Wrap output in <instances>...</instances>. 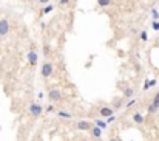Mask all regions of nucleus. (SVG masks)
<instances>
[{"label": "nucleus", "instance_id": "nucleus-1", "mask_svg": "<svg viewBox=\"0 0 159 141\" xmlns=\"http://www.w3.org/2000/svg\"><path fill=\"white\" fill-rule=\"evenodd\" d=\"M40 73H42V76H43V78H49V76H51L52 73H54V65H52L51 62H43Z\"/></svg>", "mask_w": 159, "mask_h": 141}, {"label": "nucleus", "instance_id": "nucleus-2", "mask_svg": "<svg viewBox=\"0 0 159 141\" xmlns=\"http://www.w3.org/2000/svg\"><path fill=\"white\" fill-rule=\"evenodd\" d=\"M43 112V107L40 104H37V102H31V106H30V113L33 115L34 118H39L42 115Z\"/></svg>", "mask_w": 159, "mask_h": 141}, {"label": "nucleus", "instance_id": "nucleus-3", "mask_svg": "<svg viewBox=\"0 0 159 141\" xmlns=\"http://www.w3.org/2000/svg\"><path fill=\"white\" fill-rule=\"evenodd\" d=\"M9 33V22L8 19H0V37H6Z\"/></svg>", "mask_w": 159, "mask_h": 141}, {"label": "nucleus", "instance_id": "nucleus-4", "mask_svg": "<svg viewBox=\"0 0 159 141\" xmlns=\"http://www.w3.org/2000/svg\"><path fill=\"white\" fill-rule=\"evenodd\" d=\"M48 98H49V101L56 102V101H60V99H62V93H60V90H56V88H52V90L48 93Z\"/></svg>", "mask_w": 159, "mask_h": 141}, {"label": "nucleus", "instance_id": "nucleus-5", "mask_svg": "<svg viewBox=\"0 0 159 141\" xmlns=\"http://www.w3.org/2000/svg\"><path fill=\"white\" fill-rule=\"evenodd\" d=\"M99 113H100L102 118H108V116H111V115H114V112H113L111 107H100Z\"/></svg>", "mask_w": 159, "mask_h": 141}, {"label": "nucleus", "instance_id": "nucleus-6", "mask_svg": "<svg viewBox=\"0 0 159 141\" xmlns=\"http://www.w3.org/2000/svg\"><path fill=\"white\" fill-rule=\"evenodd\" d=\"M37 61H39V56H37V53H36V51L34 50H31L30 51V53H28V62L31 64V65L34 67L36 65V64H37Z\"/></svg>", "mask_w": 159, "mask_h": 141}, {"label": "nucleus", "instance_id": "nucleus-7", "mask_svg": "<svg viewBox=\"0 0 159 141\" xmlns=\"http://www.w3.org/2000/svg\"><path fill=\"white\" fill-rule=\"evenodd\" d=\"M90 133H91V136H93V138H100V136H102V133H103V130H100L99 127H96V126H93L91 129H90Z\"/></svg>", "mask_w": 159, "mask_h": 141}, {"label": "nucleus", "instance_id": "nucleus-8", "mask_svg": "<svg viewBox=\"0 0 159 141\" xmlns=\"http://www.w3.org/2000/svg\"><path fill=\"white\" fill-rule=\"evenodd\" d=\"M91 123H88V121H79L77 123V129L79 130H90L91 129Z\"/></svg>", "mask_w": 159, "mask_h": 141}, {"label": "nucleus", "instance_id": "nucleus-9", "mask_svg": "<svg viewBox=\"0 0 159 141\" xmlns=\"http://www.w3.org/2000/svg\"><path fill=\"white\" fill-rule=\"evenodd\" d=\"M56 113H57V116H59V118H65V120H71V118H73V115H71V113L63 112V110H56Z\"/></svg>", "mask_w": 159, "mask_h": 141}, {"label": "nucleus", "instance_id": "nucleus-10", "mask_svg": "<svg viewBox=\"0 0 159 141\" xmlns=\"http://www.w3.org/2000/svg\"><path fill=\"white\" fill-rule=\"evenodd\" d=\"M94 126H96V127H99L100 130H105V129L108 127V124L105 123L103 120H96V121H94Z\"/></svg>", "mask_w": 159, "mask_h": 141}, {"label": "nucleus", "instance_id": "nucleus-11", "mask_svg": "<svg viewBox=\"0 0 159 141\" xmlns=\"http://www.w3.org/2000/svg\"><path fill=\"white\" fill-rule=\"evenodd\" d=\"M131 120H133L136 124H142V123H144V116H142V113H139V112H136Z\"/></svg>", "mask_w": 159, "mask_h": 141}, {"label": "nucleus", "instance_id": "nucleus-12", "mask_svg": "<svg viewBox=\"0 0 159 141\" xmlns=\"http://www.w3.org/2000/svg\"><path fill=\"white\" fill-rule=\"evenodd\" d=\"M133 95H135V88L128 87V88H125V90H124V96H125V98H131Z\"/></svg>", "mask_w": 159, "mask_h": 141}, {"label": "nucleus", "instance_id": "nucleus-13", "mask_svg": "<svg viewBox=\"0 0 159 141\" xmlns=\"http://www.w3.org/2000/svg\"><path fill=\"white\" fill-rule=\"evenodd\" d=\"M139 39L142 41V42H147L148 41V34H147V31H139Z\"/></svg>", "mask_w": 159, "mask_h": 141}, {"label": "nucleus", "instance_id": "nucleus-14", "mask_svg": "<svg viewBox=\"0 0 159 141\" xmlns=\"http://www.w3.org/2000/svg\"><path fill=\"white\" fill-rule=\"evenodd\" d=\"M151 17L154 22H159V11L156 8H151Z\"/></svg>", "mask_w": 159, "mask_h": 141}, {"label": "nucleus", "instance_id": "nucleus-15", "mask_svg": "<svg viewBox=\"0 0 159 141\" xmlns=\"http://www.w3.org/2000/svg\"><path fill=\"white\" fill-rule=\"evenodd\" d=\"M110 3H111V0H97V5L100 8H107Z\"/></svg>", "mask_w": 159, "mask_h": 141}, {"label": "nucleus", "instance_id": "nucleus-16", "mask_svg": "<svg viewBox=\"0 0 159 141\" xmlns=\"http://www.w3.org/2000/svg\"><path fill=\"white\" fill-rule=\"evenodd\" d=\"M52 9H54V6H52V5H46V6L42 9V14H48V12H51Z\"/></svg>", "mask_w": 159, "mask_h": 141}, {"label": "nucleus", "instance_id": "nucleus-17", "mask_svg": "<svg viewBox=\"0 0 159 141\" xmlns=\"http://www.w3.org/2000/svg\"><path fill=\"white\" fill-rule=\"evenodd\" d=\"M151 104H153L154 107H157V109H159V93H156V95H154V98H153V102H151Z\"/></svg>", "mask_w": 159, "mask_h": 141}, {"label": "nucleus", "instance_id": "nucleus-18", "mask_svg": "<svg viewBox=\"0 0 159 141\" xmlns=\"http://www.w3.org/2000/svg\"><path fill=\"white\" fill-rule=\"evenodd\" d=\"M157 110H159V109H157V107H154L153 104H150V106H148V109H147V112H148V113H151V115H153V113H156Z\"/></svg>", "mask_w": 159, "mask_h": 141}, {"label": "nucleus", "instance_id": "nucleus-19", "mask_svg": "<svg viewBox=\"0 0 159 141\" xmlns=\"http://www.w3.org/2000/svg\"><path fill=\"white\" fill-rule=\"evenodd\" d=\"M45 112H46V113H51V112H56V107H54V104H49V106H46Z\"/></svg>", "mask_w": 159, "mask_h": 141}, {"label": "nucleus", "instance_id": "nucleus-20", "mask_svg": "<svg viewBox=\"0 0 159 141\" xmlns=\"http://www.w3.org/2000/svg\"><path fill=\"white\" fill-rule=\"evenodd\" d=\"M103 121H105V123H107V124H110V123H114V121H116V116H114V115H111V116H108V118H105Z\"/></svg>", "mask_w": 159, "mask_h": 141}, {"label": "nucleus", "instance_id": "nucleus-21", "mask_svg": "<svg viewBox=\"0 0 159 141\" xmlns=\"http://www.w3.org/2000/svg\"><path fill=\"white\" fill-rule=\"evenodd\" d=\"M151 28H153L154 31H159V22H154V20H153V22H151Z\"/></svg>", "mask_w": 159, "mask_h": 141}, {"label": "nucleus", "instance_id": "nucleus-22", "mask_svg": "<svg viewBox=\"0 0 159 141\" xmlns=\"http://www.w3.org/2000/svg\"><path fill=\"white\" fill-rule=\"evenodd\" d=\"M135 104H136V99H133V98H131V99L127 102V106H125V107H133Z\"/></svg>", "mask_w": 159, "mask_h": 141}, {"label": "nucleus", "instance_id": "nucleus-23", "mask_svg": "<svg viewBox=\"0 0 159 141\" xmlns=\"http://www.w3.org/2000/svg\"><path fill=\"white\" fill-rule=\"evenodd\" d=\"M49 51H51V50H49V47H48V45H45V47H43V54H45V56H48V54H49Z\"/></svg>", "mask_w": 159, "mask_h": 141}, {"label": "nucleus", "instance_id": "nucleus-24", "mask_svg": "<svg viewBox=\"0 0 159 141\" xmlns=\"http://www.w3.org/2000/svg\"><path fill=\"white\" fill-rule=\"evenodd\" d=\"M121 106H122V101H121V99H119V101H116V102H114V107H116L117 110L121 109Z\"/></svg>", "mask_w": 159, "mask_h": 141}, {"label": "nucleus", "instance_id": "nucleus-25", "mask_svg": "<svg viewBox=\"0 0 159 141\" xmlns=\"http://www.w3.org/2000/svg\"><path fill=\"white\" fill-rule=\"evenodd\" d=\"M156 84H157V81H156V79H150V81H148V85H150V88H151V87H154Z\"/></svg>", "mask_w": 159, "mask_h": 141}, {"label": "nucleus", "instance_id": "nucleus-26", "mask_svg": "<svg viewBox=\"0 0 159 141\" xmlns=\"http://www.w3.org/2000/svg\"><path fill=\"white\" fill-rule=\"evenodd\" d=\"M130 33H131V36H136L138 34V30L136 28H130Z\"/></svg>", "mask_w": 159, "mask_h": 141}, {"label": "nucleus", "instance_id": "nucleus-27", "mask_svg": "<svg viewBox=\"0 0 159 141\" xmlns=\"http://www.w3.org/2000/svg\"><path fill=\"white\" fill-rule=\"evenodd\" d=\"M148 88H150V85H148V81H145V82H144V90H148Z\"/></svg>", "mask_w": 159, "mask_h": 141}, {"label": "nucleus", "instance_id": "nucleus-28", "mask_svg": "<svg viewBox=\"0 0 159 141\" xmlns=\"http://www.w3.org/2000/svg\"><path fill=\"white\" fill-rule=\"evenodd\" d=\"M68 3H70V0H60V5H62V6L68 5Z\"/></svg>", "mask_w": 159, "mask_h": 141}, {"label": "nucleus", "instance_id": "nucleus-29", "mask_svg": "<svg viewBox=\"0 0 159 141\" xmlns=\"http://www.w3.org/2000/svg\"><path fill=\"white\" fill-rule=\"evenodd\" d=\"M110 141H122V139H121V138H116V136H114V138H110Z\"/></svg>", "mask_w": 159, "mask_h": 141}, {"label": "nucleus", "instance_id": "nucleus-30", "mask_svg": "<svg viewBox=\"0 0 159 141\" xmlns=\"http://www.w3.org/2000/svg\"><path fill=\"white\" fill-rule=\"evenodd\" d=\"M39 2H40L42 5H45V3H48V2H49V0H39Z\"/></svg>", "mask_w": 159, "mask_h": 141}]
</instances>
